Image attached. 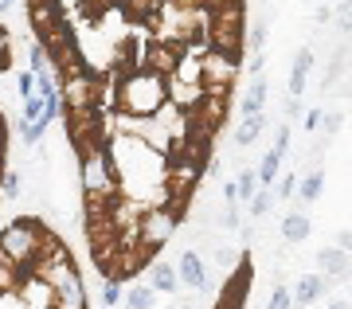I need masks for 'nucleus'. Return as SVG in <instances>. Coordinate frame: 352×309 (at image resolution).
<instances>
[{"mask_svg":"<svg viewBox=\"0 0 352 309\" xmlns=\"http://www.w3.org/2000/svg\"><path fill=\"white\" fill-rule=\"evenodd\" d=\"M47 129H51L47 122H43V125H24V122H20V137H24V145H39Z\"/></svg>","mask_w":352,"mask_h":309,"instance_id":"nucleus-24","label":"nucleus"},{"mask_svg":"<svg viewBox=\"0 0 352 309\" xmlns=\"http://www.w3.org/2000/svg\"><path fill=\"white\" fill-rule=\"evenodd\" d=\"M337 247L344 251V255H352V231H340V235H337Z\"/></svg>","mask_w":352,"mask_h":309,"instance_id":"nucleus-33","label":"nucleus"},{"mask_svg":"<svg viewBox=\"0 0 352 309\" xmlns=\"http://www.w3.org/2000/svg\"><path fill=\"white\" fill-rule=\"evenodd\" d=\"M0 192H4V200H8V204H16V200L24 196V180H20V173H4Z\"/></svg>","mask_w":352,"mask_h":309,"instance_id":"nucleus-22","label":"nucleus"},{"mask_svg":"<svg viewBox=\"0 0 352 309\" xmlns=\"http://www.w3.org/2000/svg\"><path fill=\"white\" fill-rule=\"evenodd\" d=\"M325 309H349V306H344V301H333V306H325Z\"/></svg>","mask_w":352,"mask_h":309,"instance_id":"nucleus-36","label":"nucleus"},{"mask_svg":"<svg viewBox=\"0 0 352 309\" xmlns=\"http://www.w3.org/2000/svg\"><path fill=\"white\" fill-rule=\"evenodd\" d=\"M55 309H87V282H82V274L55 294Z\"/></svg>","mask_w":352,"mask_h":309,"instance_id":"nucleus-11","label":"nucleus"},{"mask_svg":"<svg viewBox=\"0 0 352 309\" xmlns=\"http://www.w3.org/2000/svg\"><path fill=\"white\" fill-rule=\"evenodd\" d=\"M298 184H302V180H298V173H286L282 180H278V196H282V200L298 196Z\"/></svg>","mask_w":352,"mask_h":309,"instance_id":"nucleus-26","label":"nucleus"},{"mask_svg":"<svg viewBox=\"0 0 352 309\" xmlns=\"http://www.w3.org/2000/svg\"><path fill=\"white\" fill-rule=\"evenodd\" d=\"M270 208H274V196H270V192H266V188H263V192H258V196L251 200V215H254V220H258V215H266V211H270Z\"/></svg>","mask_w":352,"mask_h":309,"instance_id":"nucleus-25","label":"nucleus"},{"mask_svg":"<svg viewBox=\"0 0 352 309\" xmlns=\"http://www.w3.org/2000/svg\"><path fill=\"white\" fill-rule=\"evenodd\" d=\"M235 188H239V200H247V204H251V200L258 196V192H263V188H258V173H251V169H243V173H239V180H235Z\"/></svg>","mask_w":352,"mask_h":309,"instance_id":"nucleus-20","label":"nucleus"},{"mask_svg":"<svg viewBox=\"0 0 352 309\" xmlns=\"http://www.w3.org/2000/svg\"><path fill=\"white\" fill-rule=\"evenodd\" d=\"M118 106L129 118H157V114L168 106V83L161 74L138 71L122 83V94H118Z\"/></svg>","mask_w":352,"mask_h":309,"instance_id":"nucleus-1","label":"nucleus"},{"mask_svg":"<svg viewBox=\"0 0 352 309\" xmlns=\"http://www.w3.org/2000/svg\"><path fill=\"white\" fill-rule=\"evenodd\" d=\"M321 294H325V274H305L302 282L294 286V306H309Z\"/></svg>","mask_w":352,"mask_h":309,"instance_id":"nucleus-13","label":"nucleus"},{"mask_svg":"<svg viewBox=\"0 0 352 309\" xmlns=\"http://www.w3.org/2000/svg\"><path fill=\"white\" fill-rule=\"evenodd\" d=\"M176 215L168 208H145V215H141V227H138V235H141V247H149L153 255L168 243V239L176 235Z\"/></svg>","mask_w":352,"mask_h":309,"instance_id":"nucleus-4","label":"nucleus"},{"mask_svg":"<svg viewBox=\"0 0 352 309\" xmlns=\"http://www.w3.org/2000/svg\"><path fill=\"white\" fill-rule=\"evenodd\" d=\"M8 47H12V39H8V32L0 28V71H8Z\"/></svg>","mask_w":352,"mask_h":309,"instance_id":"nucleus-29","label":"nucleus"},{"mask_svg":"<svg viewBox=\"0 0 352 309\" xmlns=\"http://www.w3.org/2000/svg\"><path fill=\"white\" fill-rule=\"evenodd\" d=\"M274 153H278V157H286V153H289V125H282V129H278V137H274Z\"/></svg>","mask_w":352,"mask_h":309,"instance_id":"nucleus-28","label":"nucleus"},{"mask_svg":"<svg viewBox=\"0 0 352 309\" xmlns=\"http://www.w3.org/2000/svg\"><path fill=\"white\" fill-rule=\"evenodd\" d=\"M235 74H239V59H235V55H223V51H208V55L200 59L204 90H212V87H227V90H231Z\"/></svg>","mask_w":352,"mask_h":309,"instance_id":"nucleus-5","label":"nucleus"},{"mask_svg":"<svg viewBox=\"0 0 352 309\" xmlns=\"http://www.w3.org/2000/svg\"><path fill=\"white\" fill-rule=\"evenodd\" d=\"M266 309H294V290H286V286H274V294H270Z\"/></svg>","mask_w":352,"mask_h":309,"instance_id":"nucleus-23","label":"nucleus"},{"mask_svg":"<svg viewBox=\"0 0 352 309\" xmlns=\"http://www.w3.org/2000/svg\"><path fill=\"white\" fill-rule=\"evenodd\" d=\"M309 71H314V51L302 47L294 55V67H289V98H302L305 83H309Z\"/></svg>","mask_w":352,"mask_h":309,"instance_id":"nucleus-8","label":"nucleus"},{"mask_svg":"<svg viewBox=\"0 0 352 309\" xmlns=\"http://www.w3.org/2000/svg\"><path fill=\"white\" fill-rule=\"evenodd\" d=\"M78 176H82V196L87 200H118L122 184H118V173H113V161L106 153V145L78 161Z\"/></svg>","mask_w":352,"mask_h":309,"instance_id":"nucleus-3","label":"nucleus"},{"mask_svg":"<svg viewBox=\"0 0 352 309\" xmlns=\"http://www.w3.org/2000/svg\"><path fill=\"white\" fill-rule=\"evenodd\" d=\"M20 301H28L32 309H55V290L47 282H39V278H28L20 286Z\"/></svg>","mask_w":352,"mask_h":309,"instance_id":"nucleus-9","label":"nucleus"},{"mask_svg":"<svg viewBox=\"0 0 352 309\" xmlns=\"http://www.w3.org/2000/svg\"><path fill=\"white\" fill-rule=\"evenodd\" d=\"M118 301H126V290H122V282H113V278H106L102 282V306L113 309Z\"/></svg>","mask_w":352,"mask_h":309,"instance_id":"nucleus-21","label":"nucleus"},{"mask_svg":"<svg viewBox=\"0 0 352 309\" xmlns=\"http://www.w3.org/2000/svg\"><path fill=\"white\" fill-rule=\"evenodd\" d=\"M0 12H8V0H0Z\"/></svg>","mask_w":352,"mask_h":309,"instance_id":"nucleus-37","label":"nucleus"},{"mask_svg":"<svg viewBox=\"0 0 352 309\" xmlns=\"http://www.w3.org/2000/svg\"><path fill=\"white\" fill-rule=\"evenodd\" d=\"M263 106H266V78L258 74V78H251V87H247V94H243L239 114L243 118H263Z\"/></svg>","mask_w":352,"mask_h":309,"instance_id":"nucleus-10","label":"nucleus"},{"mask_svg":"<svg viewBox=\"0 0 352 309\" xmlns=\"http://www.w3.org/2000/svg\"><path fill=\"white\" fill-rule=\"evenodd\" d=\"M317 266L333 278V274H349L352 270V262H349V255L340 247H325V251H317Z\"/></svg>","mask_w":352,"mask_h":309,"instance_id":"nucleus-14","label":"nucleus"},{"mask_svg":"<svg viewBox=\"0 0 352 309\" xmlns=\"http://www.w3.org/2000/svg\"><path fill=\"white\" fill-rule=\"evenodd\" d=\"M302 114V98H286V118H298Z\"/></svg>","mask_w":352,"mask_h":309,"instance_id":"nucleus-34","label":"nucleus"},{"mask_svg":"<svg viewBox=\"0 0 352 309\" xmlns=\"http://www.w3.org/2000/svg\"><path fill=\"white\" fill-rule=\"evenodd\" d=\"M321 188H325V173L321 169H309L302 176V184H298V204H314L321 196Z\"/></svg>","mask_w":352,"mask_h":309,"instance_id":"nucleus-15","label":"nucleus"},{"mask_svg":"<svg viewBox=\"0 0 352 309\" xmlns=\"http://www.w3.org/2000/svg\"><path fill=\"white\" fill-rule=\"evenodd\" d=\"M43 239H47V231H43L36 220H12L4 231H0V251H4L24 274H32Z\"/></svg>","mask_w":352,"mask_h":309,"instance_id":"nucleus-2","label":"nucleus"},{"mask_svg":"<svg viewBox=\"0 0 352 309\" xmlns=\"http://www.w3.org/2000/svg\"><path fill=\"white\" fill-rule=\"evenodd\" d=\"M126 306L129 309H153L157 306V290H153V286H133L126 294Z\"/></svg>","mask_w":352,"mask_h":309,"instance_id":"nucleus-19","label":"nucleus"},{"mask_svg":"<svg viewBox=\"0 0 352 309\" xmlns=\"http://www.w3.org/2000/svg\"><path fill=\"white\" fill-rule=\"evenodd\" d=\"M263 39H266V24H254V28H251V47L263 51Z\"/></svg>","mask_w":352,"mask_h":309,"instance_id":"nucleus-30","label":"nucleus"},{"mask_svg":"<svg viewBox=\"0 0 352 309\" xmlns=\"http://www.w3.org/2000/svg\"><path fill=\"white\" fill-rule=\"evenodd\" d=\"M149 286L157 290V294H176V282H180V270H173L168 262H153L149 266Z\"/></svg>","mask_w":352,"mask_h":309,"instance_id":"nucleus-12","label":"nucleus"},{"mask_svg":"<svg viewBox=\"0 0 352 309\" xmlns=\"http://www.w3.org/2000/svg\"><path fill=\"white\" fill-rule=\"evenodd\" d=\"M282 235H286V243H305L309 239V220H305L302 211H289L286 220H282Z\"/></svg>","mask_w":352,"mask_h":309,"instance_id":"nucleus-16","label":"nucleus"},{"mask_svg":"<svg viewBox=\"0 0 352 309\" xmlns=\"http://www.w3.org/2000/svg\"><path fill=\"white\" fill-rule=\"evenodd\" d=\"M176 309H192V306H176Z\"/></svg>","mask_w":352,"mask_h":309,"instance_id":"nucleus-38","label":"nucleus"},{"mask_svg":"<svg viewBox=\"0 0 352 309\" xmlns=\"http://www.w3.org/2000/svg\"><path fill=\"white\" fill-rule=\"evenodd\" d=\"M63 102H67V110H94V102H98V83H94L87 71L75 74V78H67Z\"/></svg>","mask_w":352,"mask_h":309,"instance_id":"nucleus-6","label":"nucleus"},{"mask_svg":"<svg viewBox=\"0 0 352 309\" xmlns=\"http://www.w3.org/2000/svg\"><path fill=\"white\" fill-rule=\"evenodd\" d=\"M337 16H340V28H344V32H352V4H340Z\"/></svg>","mask_w":352,"mask_h":309,"instance_id":"nucleus-32","label":"nucleus"},{"mask_svg":"<svg viewBox=\"0 0 352 309\" xmlns=\"http://www.w3.org/2000/svg\"><path fill=\"white\" fill-rule=\"evenodd\" d=\"M344 125V114H337V110H325V122H321V129H325V137H333Z\"/></svg>","mask_w":352,"mask_h":309,"instance_id":"nucleus-27","label":"nucleus"},{"mask_svg":"<svg viewBox=\"0 0 352 309\" xmlns=\"http://www.w3.org/2000/svg\"><path fill=\"white\" fill-rule=\"evenodd\" d=\"M278 169H282V157L270 149V153L263 157V164H258V184H263L266 192H270V184H278V180H282V173H278Z\"/></svg>","mask_w":352,"mask_h":309,"instance_id":"nucleus-17","label":"nucleus"},{"mask_svg":"<svg viewBox=\"0 0 352 309\" xmlns=\"http://www.w3.org/2000/svg\"><path fill=\"white\" fill-rule=\"evenodd\" d=\"M180 282L192 286V290H208V266H204V259L196 255V251H184L180 255Z\"/></svg>","mask_w":352,"mask_h":309,"instance_id":"nucleus-7","label":"nucleus"},{"mask_svg":"<svg viewBox=\"0 0 352 309\" xmlns=\"http://www.w3.org/2000/svg\"><path fill=\"white\" fill-rule=\"evenodd\" d=\"M321 122H325V110H309L305 114V129H321Z\"/></svg>","mask_w":352,"mask_h":309,"instance_id":"nucleus-31","label":"nucleus"},{"mask_svg":"<svg viewBox=\"0 0 352 309\" xmlns=\"http://www.w3.org/2000/svg\"><path fill=\"white\" fill-rule=\"evenodd\" d=\"M0 161H4V122H0Z\"/></svg>","mask_w":352,"mask_h":309,"instance_id":"nucleus-35","label":"nucleus"},{"mask_svg":"<svg viewBox=\"0 0 352 309\" xmlns=\"http://www.w3.org/2000/svg\"><path fill=\"white\" fill-rule=\"evenodd\" d=\"M258 134H263V118H243L239 129H235V145H239V149H251Z\"/></svg>","mask_w":352,"mask_h":309,"instance_id":"nucleus-18","label":"nucleus"}]
</instances>
